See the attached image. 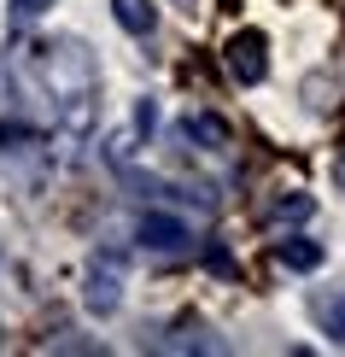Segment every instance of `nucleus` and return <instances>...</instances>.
Returning a JSON list of instances; mask_svg holds the SVG:
<instances>
[{"mask_svg": "<svg viewBox=\"0 0 345 357\" xmlns=\"http://www.w3.org/2000/svg\"><path fill=\"white\" fill-rule=\"evenodd\" d=\"M29 70L41 82V100L53 112V129L70 141H82L100 117V77H94V59H88L82 41L59 36V41H36L29 47Z\"/></svg>", "mask_w": 345, "mask_h": 357, "instance_id": "f257e3e1", "label": "nucleus"}, {"mask_svg": "<svg viewBox=\"0 0 345 357\" xmlns=\"http://www.w3.org/2000/svg\"><path fill=\"white\" fill-rule=\"evenodd\" d=\"M222 65H229V77L240 88H258L269 77V41L258 36V29H234L229 47H222Z\"/></svg>", "mask_w": 345, "mask_h": 357, "instance_id": "f03ea898", "label": "nucleus"}, {"mask_svg": "<svg viewBox=\"0 0 345 357\" xmlns=\"http://www.w3.org/2000/svg\"><path fill=\"white\" fill-rule=\"evenodd\" d=\"M82 305L94 310V317H112V310L123 305V258H117V252H100V258L88 264V287H82Z\"/></svg>", "mask_w": 345, "mask_h": 357, "instance_id": "7ed1b4c3", "label": "nucleus"}, {"mask_svg": "<svg viewBox=\"0 0 345 357\" xmlns=\"http://www.w3.org/2000/svg\"><path fill=\"white\" fill-rule=\"evenodd\" d=\"M135 241H141L146 252H187L193 246V229L182 217H170V211H146L141 222H135Z\"/></svg>", "mask_w": 345, "mask_h": 357, "instance_id": "20e7f679", "label": "nucleus"}, {"mask_svg": "<svg viewBox=\"0 0 345 357\" xmlns=\"http://www.w3.org/2000/svg\"><path fill=\"white\" fill-rule=\"evenodd\" d=\"M176 135L182 141H193V146H205V153H229V123L222 117H211V112H187L182 123H176Z\"/></svg>", "mask_w": 345, "mask_h": 357, "instance_id": "39448f33", "label": "nucleus"}, {"mask_svg": "<svg viewBox=\"0 0 345 357\" xmlns=\"http://www.w3.org/2000/svg\"><path fill=\"white\" fill-rule=\"evenodd\" d=\"M275 264H281V270H298V275L322 270V241H305V234H287V241H275Z\"/></svg>", "mask_w": 345, "mask_h": 357, "instance_id": "423d86ee", "label": "nucleus"}, {"mask_svg": "<svg viewBox=\"0 0 345 357\" xmlns=\"http://www.w3.org/2000/svg\"><path fill=\"white\" fill-rule=\"evenodd\" d=\"M112 12H117V24H123L129 36H153V24H158L153 0H112Z\"/></svg>", "mask_w": 345, "mask_h": 357, "instance_id": "0eeeda50", "label": "nucleus"}, {"mask_svg": "<svg viewBox=\"0 0 345 357\" xmlns=\"http://www.w3.org/2000/svg\"><path fill=\"white\" fill-rule=\"evenodd\" d=\"M47 12H53V0H12V6H6V29L24 36V29H36Z\"/></svg>", "mask_w": 345, "mask_h": 357, "instance_id": "6e6552de", "label": "nucleus"}, {"mask_svg": "<svg viewBox=\"0 0 345 357\" xmlns=\"http://www.w3.org/2000/svg\"><path fill=\"white\" fill-rule=\"evenodd\" d=\"M310 211H316V205H310L305 193H293V199H275V205H269V222H305Z\"/></svg>", "mask_w": 345, "mask_h": 357, "instance_id": "1a4fd4ad", "label": "nucleus"}, {"mask_svg": "<svg viewBox=\"0 0 345 357\" xmlns=\"http://www.w3.org/2000/svg\"><path fill=\"white\" fill-rule=\"evenodd\" d=\"M322 322H328V340H334V346H345V293L322 310Z\"/></svg>", "mask_w": 345, "mask_h": 357, "instance_id": "9d476101", "label": "nucleus"}, {"mask_svg": "<svg viewBox=\"0 0 345 357\" xmlns=\"http://www.w3.org/2000/svg\"><path fill=\"white\" fill-rule=\"evenodd\" d=\"M158 123V106H153V100H141V112H135V129H153Z\"/></svg>", "mask_w": 345, "mask_h": 357, "instance_id": "9b49d317", "label": "nucleus"}]
</instances>
